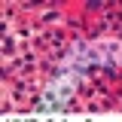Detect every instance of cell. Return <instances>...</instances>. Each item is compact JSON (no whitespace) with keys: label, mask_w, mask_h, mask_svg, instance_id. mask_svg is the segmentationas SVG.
<instances>
[{"label":"cell","mask_w":122,"mask_h":122,"mask_svg":"<svg viewBox=\"0 0 122 122\" xmlns=\"http://www.w3.org/2000/svg\"><path fill=\"white\" fill-rule=\"evenodd\" d=\"M9 122H40V119H9Z\"/></svg>","instance_id":"cell-1"}]
</instances>
